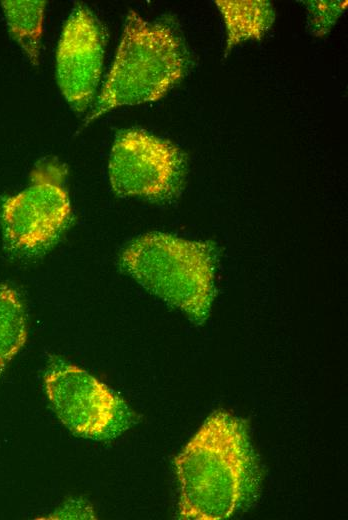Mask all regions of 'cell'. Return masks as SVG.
Listing matches in <instances>:
<instances>
[{"mask_svg":"<svg viewBox=\"0 0 348 520\" xmlns=\"http://www.w3.org/2000/svg\"><path fill=\"white\" fill-rule=\"evenodd\" d=\"M179 516L223 520L255 500L260 471L245 424L214 412L174 460Z\"/></svg>","mask_w":348,"mask_h":520,"instance_id":"obj_1","label":"cell"},{"mask_svg":"<svg viewBox=\"0 0 348 520\" xmlns=\"http://www.w3.org/2000/svg\"><path fill=\"white\" fill-rule=\"evenodd\" d=\"M190 62L172 19L149 21L130 11L114 62L85 125L114 108L162 98L185 76Z\"/></svg>","mask_w":348,"mask_h":520,"instance_id":"obj_2","label":"cell"},{"mask_svg":"<svg viewBox=\"0 0 348 520\" xmlns=\"http://www.w3.org/2000/svg\"><path fill=\"white\" fill-rule=\"evenodd\" d=\"M219 255L214 242L150 232L129 242L119 263L144 289L202 325L216 295Z\"/></svg>","mask_w":348,"mask_h":520,"instance_id":"obj_3","label":"cell"},{"mask_svg":"<svg viewBox=\"0 0 348 520\" xmlns=\"http://www.w3.org/2000/svg\"><path fill=\"white\" fill-rule=\"evenodd\" d=\"M67 168L56 159L38 163L30 185L8 197L1 206V225L6 247L19 255H36L60 238L71 219L65 187Z\"/></svg>","mask_w":348,"mask_h":520,"instance_id":"obj_4","label":"cell"},{"mask_svg":"<svg viewBox=\"0 0 348 520\" xmlns=\"http://www.w3.org/2000/svg\"><path fill=\"white\" fill-rule=\"evenodd\" d=\"M43 383L56 416L78 437L111 440L134 422V414L122 398L86 370L63 359H50Z\"/></svg>","mask_w":348,"mask_h":520,"instance_id":"obj_5","label":"cell"},{"mask_svg":"<svg viewBox=\"0 0 348 520\" xmlns=\"http://www.w3.org/2000/svg\"><path fill=\"white\" fill-rule=\"evenodd\" d=\"M188 165L185 153L169 140L143 129L118 131L109 158V180L119 197L164 203L184 188Z\"/></svg>","mask_w":348,"mask_h":520,"instance_id":"obj_6","label":"cell"},{"mask_svg":"<svg viewBox=\"0 0 348 520\" xmlns=\"http://www.w3.org/2000/svg\"><path fill=\"white\" fill-rule=\"evenodd\" d=\"M105 30L84 4L71 11L56 52V77L70 106L79 113L91 104L103 65Z\"/></svg>","mask_w":348,"mask_h":520,"instance_id":"obj_7","label":"cell"},{"mask_svg":"<svg viewBox=\"0 0 348 520\" xmlns=\"http://www.w3.org/2000/svg\"><path fill=\"white\" fill-rule=\"evenodd\" d=\"M227 32L225 54L248 40H260L275 20L272 4L266 0H216Z\"/></svg>","mask_w":348,"mask_h":520,"instance_id":"obj_8","label":"cell"},{"mask_svg":"<svg viewBox=\"0 0 348 520\" xmlns=\"http://www.w3.org/2000/svg\"><path fill=\"white\" fill-rule=\"evenodd\" d=\"M2 6L13 38L33 65H38L45 1H3Z\"/></svg>","mask_w":348,"mask_h":520,"instance_id":"obj_9","label":"cell"},{"mask_svg":"<svg viewBox=\"0 0 348 520\" xmlns=\"http://www.w3.org/2000/svg\"><path fill=\"white\" fill-rule=\"evenodd\" d=\"M27 338L26 313L15 289L0 283V376L24 346Z\"/></svg>","mask_w":348,"mask_h":520,"instance_id":"obj_10","label":"cell"},{"mask_svg":"<svg viewBox=\"0 0 348 520\" xmlns=\"http://www.w3.org/2000/svg\"><path fill=\"white\" fill-rule=\"evenodd\" d=\"M308 29L320 37L327 34L344 13L347 1H305Z\"/></svg>","mask_w":348,"mask_h":520,"instance_id":"obj_11","label":"cell"}]
</instances>
